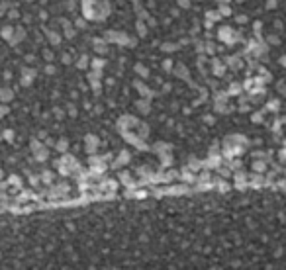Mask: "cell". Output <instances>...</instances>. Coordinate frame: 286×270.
<instances>
[{
  "label": "cell",
  "mask_w": 286,
  "mask_h": 270,
  "mask_svg": "<svg viewBox=\"0 0 286 270\" xmlns=\"http://www.w3.org/2000/svg\"><path fill=\"white\" fill-rule=\"evenodd\" d=\"M90 65H92V69H98V71H102V69H104V65H106V61L104 59H92L90 61Z\"/></svg>",
  "instance_id": "21"
},
{
  "label": "cell",
  "mask_w": 286,
  "mask_h": 270,
  "mask_svg": "<svg viewBox=\"0 0 286 270\" xmlns=\"http://www.w3.org/2000/svg\"><path fill=\"white\" fill-rule=\"evenodd\" d=\"M12 35H14V26H4L2 30H0V37L6 39V41H10Z\"/></svg>",
  "instance_id": "15"
},
{
  "label": "cell",
  "mask_w": 286,
  "mask_h": 270,
  "mask_svg": "<svg viewBox=\"0 0 286 270\" xmlns=\"http://www.w3.org/2000/svg\"><path fill=\"white\" fill-rule=\"evenodd\" d=\"M8 14V2H0V16Z\"/></svg>",
  "instance_id": "35"
},
{
  "label": "cell",
  "mask_w": 286,
  "mask_h": 270,
  "mask_svg": "<svg viewBox=\"0 0 286 270\" xmlns=\"http://www.w3.org/2000/svg\"><path fill=\"white\" fill-rule=\"evenodd\" d=\"M92 45H94V51H96L98 55L108 53V41H106L104 37H94L92 39Z\"/></svg>",
  "instance_id": "4"
},
{
  "label": "cell",
  "mask_w": 286,
  "mask_h": 270,
  "mask_svg": "<svg viewBox=\"0 0 286 270\" xmlns=\"http://www.w3.org/2000/svg\"><path fill=\"white\" fill-rule=\"evenodd\" d=\"M237 92H241V86L237 82L235 84H229V94H237Z\"/></svg>",
  "instance_id": "33"
},
{
  "label": "cell",
  "mask_w": 286,
  "mask_h": 270,
  "mask_svg": "<svg viewBox=\"0 0 286 270\" xmlns=\"http://www.w3.org/2000/svg\"><path fill=\"white\" fill-rule=\"evenodd\" d=\"M178 8H190V0H176Z\"/></svg>",
  "instance_id": "36"
},
{
  "label": "cell",
  "mask_w": 286,
  "mask_h": 270,
  "mask_svg": "<svg viewBox=\"0 0 286 270\" xmlns=\"http://www.w3.org/2000/svg\"><path fill=\"white\" fill-rule=\"evenodd\" d=\"M175 75L184 78V80H190V72H188V69H186V65H182V63H178V67H175Z\"/></svg>",
  "instance_id": "13"
},
{
  "label": "cell",
  "mask_w": 286,
  "mask_h": 270,
  "mask_svg": "<svg viewBox=\"0 0 286 270\" xmlns=\"http://www.w3.org/2000/svg\"><path fill=\"white\" fill-rule=\"evenodd\" d=\"M55 149H57L59 153H67V149H69V141H67L65 137H63V139H59V141H55Z\"/></svg>",
  "instance_id": "19"
},
{
  "label": "cell",
  "mask_w": 286,
  "mask_h": 270,
  "mask_svg": "<svg viewBox=\"0 0 286 270\" xmlns=\"http://www.w3.org/2000/svg\"><path fill=\"white\" fill-rule=\"evenodd\" d=\"M161 162H163V167H169V165H173V155L161 153Z\"/></svg>",
  "instance_id": "24"
},
{
  "label": "cell",
  "mask_w": 286,
  "mask_h": 270,
  "mask_svg": "<svg viewBox=\"0 0 286 270\" xmlns=\"http://www.w3.org/2000/svg\"><path fill=\"white\" fill-rule=\"evenodd\" d=\"M218 12H220L221 16H229V14H231V8H229L228 4H220V10H218Z\"/></svg>",
  "instance_id": "28"
},
{
  "label": "cell",
  "mask_w": 286,
  "mask_h": 270,
  "mask_svg": "<svg viewBox=\"0 0 286 270\" xmlns=\"http://www.w3.org/2000/svg\"><path fill=\"white\" fill-rule=\"evenodd\" d=\"M216 2H218V4H229L231 0H216Z\"/></svg>",
  "instance_id": "54"
},
{
  "label": "cell",
  "mask_w": 286,
  "mask_h": 270,
  "mask_svg": "<svg viewBox=\"0 0 286 270\" xmlns=\"http://www.w3.org/2000/svg\"><path fill=\"white\" fill-rule=\"evenodd\" d=\"M86 67H88V55H82L77 63V69H86Z\"/></svg>",
  "instance_id": "26"
},
{
  "label": "cell",
  "mask_w": 286,
  "mask_h": 270,
  "mask_svg": "<svg viewBox=\"0 0 286 270\" xmlns=\"http://www.w3.org/2000/svg\"><path fill=\"white\" fill-rule=\"evenodd\" d=\"M225 63H228L231 69H239V67H241V61L237 57H228V59H225Z\"/></svg>",
  "instance_id": "23"
},
{
  "label": "cell",
  "mask_w": 286,
  "mask_h": 270,
  "mask_svg": "<svg viewBox=\"0 0 286 270\" xmlns=\"http://www.w3.org/2000/svg\"><path fill=\"white\" fill-rule=\"evenodd\" d=\"M176 49H178V43H169V41L161 43V51L163 53H175Z\"/></svg>",
  "instance_id": "17"
},
{
  "label": "cell",
  "mask_w": 286,
  "mask_h": 270,
  "mask_svg": "<svg viewBox=\"0 0 286 270\" xmlns=\"http://www.w3.org/2000/svg\"><path fill=\"white\" fill-rule=\"evenodd\" d=\"M135 30H137V35H139V37H145L147 32H149V27H147V24H145V20H139V18H137V22H135Z\"/></svg>",
  "instance_id": "14"
},
{
  "label": "cell",
  "mask_w": 286,
  "mask_h": 270,
  "mask_svg": "<svg viewBox=\"0 0 286 270\" xmlns=\"http://www.w3.org/2000/svg\"><path fill=\"white\" fill-rule=\"evenodd\" d=\"M26 61H30V63H33V61H35V57H33V55H27V57H26Z\"/></svg>",
  "instance_id": "53"
},
{
  "label": "cell",
  "mask_w": 286,
  "mask_h": 270,
  "mask_svg": "<svg viewBox=\"0 0 286 270\" xmlns=\"http://www.w3.org/2000/svg\"><path fill=\"white\" fill-rule=\"evenodd\" d=\"M135 108L139 110V114L147 116V114L151 112V100H149V98H141V100H137V102H135Z\"/></svg>",
  "instance_id": "5"
},
{
  "label": "cell",
  "mask_w": 286,
  "mask_h": 270,
  "mask_svg": "<svg viewBox=\"0 0 286 270\" xmlns=\"http://www.w3.org/2000/svg\"><path fill=\"white\" fill-rule=\"evenodd\" d=\"M268 43H278V37H276V35H268Z\"/></svg>",
  "instance_id": "45"
},
{
  "label": "cell",
  "mask_w": 286,
  "mask_h": 270,
  "mask_svg": "<svg viewBox=\"0 0 286 270\" xmlns=\"http://www.w3.org/2000/svg\"><path fill=\"white\" fill-rule=\"evenodd\" d=\"M75 27H78V30H85L86 27V18L85 16H77V18H75Z\"/></svg>",
  "instance_id": "22"
},
{
  "label": "cell",
  "mask_w": 286,
  "mask_h": 270,
  "mask_svg": "<svg viewBox=\"0 0 286 270\" xmlns=\"http://www.w3.org/2000/svg\"><path fill=\"white\" fill-rule=\"evenodd\" d=\"M27 180H30V184L32 186H37L39 180H41V176H35V174H27Z\"/></svg>",
  "instance_id": "29"
},
{
  "label": "cell",
  "mask_w": 286,
  "mask_h": 270,
  "mask_svg": "<svg viewBox=\"0 0 286 270\" xmlns=\"http://www.w3.org/2000/svg\"><path fill=\"white\" fill-rule=\"evenodd\" d=\"M276 6V0H268L267 2V8H274Z\"/></svg>",
  "instance_id": "48"
},
{
  "label": "cell",
  "mask_w": 286,
  "mask_h": 270,
  "mask_svg": "<svg viewBox=\"0 0 286 270\" xmlns=\"http://www.w3.org/2000/svg\"><path fill=\"white\" fill-rule=\"evenodd\" d=\"M53 112H55V117H57V120H63V117H65V112H63L61 108H55Z\"/></svg>",
  "instance_id": "34"
},
{
  "label": "cell",
  "mask_w": 286,
  "mask_h": 270,
  "mask_svg": "<svg viewBox=\"0 0 286 270\" xmlns=\"http://www.w3.org/2000/svg\"><path fill=\"white\" fill-rule=\"evenodd\" d=\"M10 100H14V90L8 88V86H0V102H10Z\"/></svg>",
  "instance_id": "9"
},
{
  "label": "cell",
  "mask_w": 286,
  "mask_h": 270,
  "mask_svg": "<svg viewBox=\"0 0 286 270\" xmlns=\"http://www.w3.org/2000/svg\"><path fill=\"white\" fill-rule=\"evenodd\" d=\"M24 37H26V30H24L22 26L14 27V35H12V39H10V45H18Z\"/></svg>",
  "instance_id": "7"
},
{
  "label": "cell",
  "mask_w": 286,
  "mask_h": 270,
  "mask_svg": "<svg viewBox=\"0 0 286 270\" xmlns=\"http://www.w3.org/2000/svg\"><path fill=\"white\" fill-rule=\"evenodd\" d=\"M6 114H8V108L4 106V102H2V104H0V120H2V117L6 116Z\"/></svg>",
  "instance_id": "40"
},
{
  "label": "cell",
  "mask_w": 286,
  "mask_h": 270,
  "mask_svg": "<svg viewBox=\"0 0 286 270\" xmlns=\"http://www.w3.org/2000/svg\"><path fill=\"white\" fill-rule=\"evenodd\" d=\"M204 100H208V90L200 88V102H204Z\"/></svg>",
  "instance_id": "38"
},
{
  "label": "cell",
  "mask_w": 286,
  "mask_h": 270,
  "mask_svg": "<svg viewBox=\"0 0 286 270\" xmlns=\"http://www.w3.org/2000/svg\"><path fill=\"white\" fill-rule=\"evenodd\" d=\"M33 159H35L37 162H43V161L49 159V151H47V145H45V143H43L37 151H33Z\"/></svg>",
  "instance_id": "6"
},
{
  "label": "cell",
  "mask_w": 286,
  "mask_h": 270,
  "mask_svg": "<svg viewBox=\"0 0 286 270\" xmlns=\"http://www.w3.org/2000/svg\"><path fill=\"white\" fill-rule=\"evenodd\" d=\"M67 112H69V116H71V117H77V114H78V110H77V106H75V104H69Z\"/></svg>",
  "instance_id": "30"
},
{
  "label": "cell",
  "mask_w": 286,
  "mask_h": 270,
  "mask_svg": "<svg viewBox=\"0 0 286 270\" xmlns=\"http://www.w3.org/2000/svg\"><path fill=\"white\" fill-rule=\"evenodd\" d=\"M202 167H204V162H202V161H198L196 157H190V159H188V168H190V170L198 172V170H200Z\"/></svg>",
  "instance_id": "16"
},
{
  "label": "cell",
  "mask_w": 286,
  "mask_h": 270,
  "mask_svg": "<svg viewBox=\"0 0 286 270\" xmlns=\"http://www.w3.org/2000/svg\"><path fill=\"white\" fill-rule=\"evenodd\" d=\"M43 57H45L47 61H51V59H53V53L49 51V49H43Z\"/></svg>",
  "instance_id": "42"
},
{
  "label": "cell",
  "mask_w": 286,
  "mask_h": 270,
  "mask_svg": "<svg viewBox=\"0 0 286 270\" xmlns=\"http://www.w3.org/2000/svg\"><path fill=\"white\" fill-rule=\"evenodd\" d=\"M268 108H271V110H276V108H278V102H268Z\"/></svg>",
  "instance_id": "50"
},
{
  "label": "cell",
  "mask_w": 286,
  "mask_h": 270,
  "mask_svg": "<svg viewBox=\"0 0 286 270\" xmlns=\"http://www.w3.org/2000/svg\"><path fill=\"white\" fill-rule=\"evenodd\" d=\"M147 24H149V26H157V20H155V18H151V16H149V20H147Z\"/></svg>",
  "instance_id": "49"
},
{
  "label": "cell",
  "mask_w": 286,
  "mask_h": 270,
  "mask_svg": "<svg viewBox=\"0 0 286 270\" xmlns=\"http://www.w3.org/2000/svg\"><path fill=\"white\" fill-rule=\"evenodd\" d=\"M218 39H221V41H225V43H233V41H237V35H233V30L228 26H223L218 30Z\"/></svg>",
  "instance_id": "2"
},
{
  "label": "cell",
  "mask_w": 286,
  "mask_h": 270,
  "mask_svg": "<svg viewBox=\"0 0 286 270\" xmlns=\"http://www.w3.org/2000/svg\"><path fill=\"white\" fill-rule=\"evenodd\" d=\"M118 182H122L124 186H131V184H133L131 172H128V170H122V172H118Z\"/></svg>",
  "instance_id": "11"
},
{
  "label": "cell",
  "mask_w": 286,
  "mask_h": 270,
  "mask_svg": "<svg viewBox=\"0 0 286 270\" xmlns=\"http://www.w3.org/2000/svg\"><path fill=\"white\" fill-rule=\"evenodd\" d=\"M237 22H239V24H245V22H247V16H237Z\"/></svg>",
  "instance_id": "46"
},
{
  "label": "cell",
  "mask_w": 286,
  "mask_h": 270,
  "mask_svg": "<svg viewBox=\"0 0 286 270\" xmlns=\"http://www.w3.org/2000/svg\"><path fill=\"white\" fill-rule=\"evenodd\" d=\"M4 139H6V141H12V139H14V131H12V129H6V131H4Z\"/></svg>",
  "instance_id": "37"
},
{
  "label": "cell",
  "mask_w": 286,
  "mask_h": 270,
  "mask_svg": "<svg viewBox=\"0 0 286 270\" xmlns=\"http://www.w3.org/2000/svg\"><path fill=\"white\" fill-rule=\"evenodd\" d=\"M251 120H253L255 123H257V122H263V114H253V117H251Z\"/></svg>",
  "instance_id": "44"
},
{
  "label": "cell",
  "mask_w": 286,
  "mask_h": 270,
  "mask_svg": "<svg viewBox=\"0 0 286 270\" xmlns=\"http://www.w3.org/2000/svg\"><path fill=\"white\" fill-rule=\"evenodd\" d=\"M133 71H135L139 77H143V78H147V77H149V69H147L145 65H141V63H137L135 67H133Z\"/></svg>",
  "instance_id": "18"
},
{
  "label": "cell",
  "mask_w": 286,
  "mask_h": 270,
  "mask_svg": "<svg viewBox=\"0 0 286 270\" xmlns=\"http://www.w3.org/2000/svg\"><path fill=\"white\" fill-rule=\"evenodd\" d=\"M45 72L47 75H53V72H55V67H53V65H45Z\"/></svg>",
  "instance_id": "43"
},
{
  "label": "cell",
  "mask_w": 286,
  "mask_h": 270,
  "mask_svg": "<svg viewBox=\"0 0 286 270\" xmlns=\"http://www.w3.org/2000/svg\"><path fill=\"white\" fill-rule=\"evenodd\" d=\"M8 18H10V20H18L20 12H18V10H14V8H10V10H8Z\"/></svg>",
  "instance_id": "32"
},
{
  "label": "cell",
  "mask_w": 286,
  "mask_h": 270,
  "mask_svg": "<svg viewBox=\"0 0 286 270\" xmlns=\"http://www.w3.org/2000/svg\"><path fill=\"white\" fill-rule=\"evenodd\" d=\"M212 72L218 75V77H221L225 72V65L221 63V61H218V59H212Z\"/></svg>",
  "instance_id": "12"
},
{
  "label": "cell",
  "mask_w": 286,
  "mask_h": 270,
  "mask_svg": "<svg viewBox=\"0 0 286 270\" xmlns=\"http://www.w3.org/2000/svg\"><path fill=\"white\" fill-rule=\"evenodd\" d=\"M33 78H35V69H27V67H24L22 69V86H30V84L33 82Z\"/></svg>",
  "instance_id": "3"
},
{
  "label": "cell",
  "mask_w": 286,
  "mask_h": 270,
  "mask_svg": "<svg viewBox=\"0 0 286 270\" xmlns=\"http://www.w3.org/2000/svg\"><path fill=\"white\" fill-rule=\"evenodd\" d=\"M278 90H280V92H282V94H286V84L278 82Z\"/></svg>",
  "instance_id": "47"
},
{
  "label": "cell",
  "mask_w": 286,
  "mask_h": 270,
  "mask_svg": "<svg viewBox=\"0 0 286 270\" xmlns=\"http://www.w3.org/2000/svg\"><path fill=\"white\" fill-rule=\"evenodd\" d=\"M39 20H43V22H47V20H49V14H47L45 10H41V12H39Z\"/></svg>",
  "instance_id": "41"
},
{
  "label": "cell",
  "mask_w": 286,
  "mask_h": 270,
  "mask_svg": "<svg viewBox=\"0 0 286 270\" xmlns=\"http://www.w3.org/2000/svg\"><path fill=\"white\" fill-rule=\"evenodd\" d=\"M98 147H100V139L98 135H92V133H86L85 135V149L88 155H96Z\"/></svg>",
  "instance_id": "1"
},
{
  "label": "cell",
  "mask_w": 286,
  "mask_h": 270,
  "mask_svg": "<svg viewBox=\"0 0 286 270\" xmlns=\"http://www.w3.org/2000/svg\"><path fill=\"white\" fill-rule=\"evenodd\" d=\"M163 71H167V72L175 71V63H173V59H165V61H163Z\"/></svg>",
  "instance_id": "25"
},
{
  "label": "cell",
  "mask_w": 286,
  "mask_h": 270,
  "mask_svg": "<svg viewBox=\"0 0 286 270\" xmlns=\"http://www.w3.org/2000/svg\"><path fill=\"white\" fill-rule=\"evenodd\" d=\"M204 122H206V123H214V117H212V116H204Z\"/></svg>",
  "instance_id": "51"
},
{
  "label": "cell",
  "mask_w": 286,
  "mask_h": 270,
  "mask_svg": "<svg viewBox=\"0 0 286 270\" xmlns=\"http://www.w3.org/2000/svg\"><path fill=\"white\" fill-rule=\"evenodd\" d=\"M8 184H12V186H16L20 190V178L18 176H8Z\"/></svg>",
  "instance_id": "31"
},
{
  "label": "cell",
  "mask_w": 286,
  "mask_h": 270,
  "mask_svg": "<svg viewBox=\"0 0 286 270\" xmlns=\"http://www.w3.org/2000/svg\"><path fill=\"white\" fill-rule=\"evenodd\" d=\"M130 161H131V155H130V151H120V153H118L116 162H114V167H122V165H128Z\"/></svg>",
  "instance_id": "8"
},
{
  "label": "cell",
  "mask_w": 286,
  "mask_h": 270,
  "mask_svg": "<svg viewBox=\"0 0 286 270\" xmlns=\"http://www.w3.org/2000/svg\"><path fill=\"white\" fill-rule=\"evenodd\" d=\"M280 65H282V67H286V57H282V59H280Z\"/></svg>",
  "instance_id": "55"
},
{
  "label": "cell",
  "mask_w": 286,
  "mask_h": 270,
  "mask_svg": "<svg viewBox=\"0 0 286 270\" xmlns=\"http://www.w3.org/2000/svg\"><path fill=\"white\" fill-rule=\"evenodd\" d=\"M53 180H55V172H51V170H43L41 172V182L43 184H51Z\"/></svg>",
  "instance_id": "20"
},
{
  "label": "cell",
  "mask_w": 286,
  "mask_h": 270,
  "mask_svg": "<svg viewBox=\"0 0 286 270\" xmlns=\"http://www.w3.org/2000/svg\"><path fill=\"white\" fill-rule=\"evenodd\" d=\"M280 161H286V149L280 151Z\"/></svg>",
  "instance_id": "52"
},
{
  "label": "cell",
  "mask_w": 286,
  "mask_h": 270,
  "mask_svg": "<svg viewBox=\"0 0 286 270\" xmlns=\"http://www.w3.org/2000/svg\"><path fill=\"white\" fill-rule=\"evenodd\" d=\"M77 8V0H67V10H75Z\"/></svg>",
  "instance_id": "39"
},
{
  "label": "cell",
  "mask_w": 286,
  "mask_h": 270,
  "mask_svg": "<svg viewBox=\"0 0 286 270\" xmlns=\"http://www.w3.org/2000/svg\"><path fill=\"white\" fill-rule=\"evenodd\" d=\"M253 168L257 170V172H263V170L267 168V165H265L263 161H255V162H253Z\"/></svg>",
  "instance_id": "27"
},
{
  "label": "cell",
  "mask_w": 286,
  "mask_h": 270,
  "mask_svg": "<svg viewBox=\"0 0 286 270\" xmlns=\"http://www.w3.org/2000/svg\"><path fill=\"white\" fill-rule=\"evenodd\" d=\"M45 37L49 39V43H51V45H59V43H61V39H63V37H61V33L55 32V30H45Z\"/></svg>",
  "instance_id": "10"
}]
</instances>
